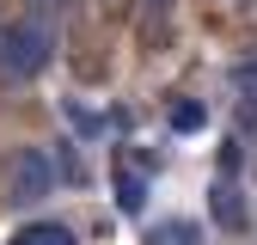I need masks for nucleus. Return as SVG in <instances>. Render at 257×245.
<instances>
[{
	"label": "nucleus",
	"mask_w": 257,
	"mask_h": 245,
	"mask_svg": "<svg viewBox=\"0 0 257 245\" xmlns=\"http://www.w3.org/2000/svg\"><path fill=\"white\" fill-rule=\"evenodd\" d=\"M49 49H55V37H49L43 19L7 25L0 31V80H37L49 68Z\"/></svg>",
	"instance_id": "nucleus-1"
},
{
	"label": "nucleus",
	"mask_w": 257,
	"mask_h": 245,
	"mask_svg": "<svg viewBox=\"0 0 257 245\" xmlns=\"http://www.w3.org/2000/svg\"><path fill=\"white\" fill-rule=\"evenodd\" d=\"M0 184H7V202H13V208H37V202L55 190V166H49L43 147H19V153H7Z\"/></svg>",
	"instance_id": "nucleus-2"
},
{
	"label": "nucleus",
	"mask_w": 257,
	"mask_h": 245,
	"mask_svg": "<svg viewBox=\"0 0 257 245\" xmlns=\"http://www.w3.org/2000/svg\"><path fill=\"white\" fill-rule=\"evenodd\" d=\"M208 214H214V227H227V233H245V196H239V184L233 178H220L214 190H208Z\"/></svg>",
	"instance_id": "nucleus-3"
},
{
	"label": "nucleus",
	"mask_w": 257,
	"mask_h": 245,
	"mask_svg": "<svg viewBox=\"0 0 257 245\" xmlns=\"http://www.w3.org/2000/svg\"><path fill=\"white\" fill-rule=\"evenodd\" d=\"M7 245H80V239L61 227V221H31V227H25V233H13Z\"/></svg>",
	"instance_id": "nucleus-4"
},
{
	"label": "nucleus",
	"mask_w": 257,
	"mask_h": 245,
	"mask_svg": "<svg viewBox=\"0 0 257 245\" xmlns=\"http://www.w3.org/2000/svg\"><path fill=\"white\" fill-rule=\"evenodd\" d=\"M116 202H122V214H141V202H147V178L141 172H116Z\"/></svg>",
	"instance_id": "nucleus-5"
},
{
	"label": "nucleus",
	"mask_w": 257,
	"mask_h": 245,
	"mask_svg": "<svg viewBox=\"0 0 257 245\" xmlns=\"http://www.w3.org/2000/svg\"><path fill=\"white\" fill-rule=\"evenodd\" d=\"M153 245H202V227L196 221H166V227H153Z\"/></svg>",
	"instance_id": "nucleus-6"
},
{
	"label": "nucleus",
	"mask_w": 257,
	"mask_h": 245,
	"mask_svg": "<svg viewBox=\"0 0 257 245\" xmlns=\"http://www.w3.org/2000/svg\"><path fill=\"white\" fill-rule=\"evenodd\" d=\"M172 122H178V129H196L202 110H196V104H178V110H172Z\"/></svg>",
	"instance_id": "nucleus-7"
},
{
	"label": "nucleus",
	"mask_w": 257,
	"mask_h": 245,
	"mask_svg": "<svg viewBox=\"0 0 257 245\" xmlns=\"http://www.w3.org/2000/svg\"><path fill=\"white\" fill-rule=\"evenodd\" d=\"M31 7H37V13H55V7H61V0H31Z\"/></svg>",
	"instance_id": "nucleus-8"
},
{
	"label": "nucleus",
	"mask_w": 257,
	"mask_h": 245,
	"mask_svg": "<svg viewBox=\"0 0 257 245\" xmlns=\"http://www.w3.org/2000/svg\"><path fill=\"white\" fill-rule=\"evenodd\" d=\"M147 7H153V13H166V7H172V0H147Z\"/></svg>",
	"instance_id": "nucleus-9"
}]
</instances>
